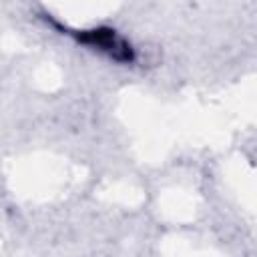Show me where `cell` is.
Segmentation results:
<instances>
[{
  "mask_svg": "<svg viewBox=\"0 0 257 257\" xmlns=\"http://www.w3.org/2000/svg\"><path fill=\"white\" fill-rule=\"evenodd\" d=\"M78 40L84 42V44H90V46H96L98 50L106 52L108 56H112L114 60H120V62H131L135 56H133V48L114 34V30H108V28H94V30H84L78 34Z\"/></svg>",
  "mask_w": 257,
  "mask_h": 257,
  "instance_id": "cell-1",
  "label": "cell"
}]
</instances>
